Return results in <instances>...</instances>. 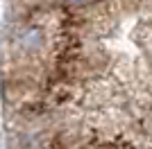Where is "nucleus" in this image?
<instances>
[{
    "label": "nucleus",
    "instance_id": "f257e3e1",
    "mask_svg": "<svg viewBox=\"0 0 152 149\" xmlns=\"http://www.w3.org/2000/svg\"><path fill=\"white\" fill-rule=\"evenodd\" d=\"M14 43H16V50H20L23 54H34L43 48V32L34 25H27L23 30H18Z\"/></svg>",
    "mask_w": 152,
    "mask_h": 149
},
{
    "label": "nucleus",
    "instance_id": "f03ea898",
    "mask_svg": "<svg viewBox=\"0 0 152 149\" xmlns=\"http://www.w3.org/2000/svg\"><path fill=\"white\" fill-rule=\"evenodd\" d=\"M70 2H73V5H89L91 0H70Z\"/></svg>",
    "mask_w": 152,
    "mask_h": 149
}]
</instances>
